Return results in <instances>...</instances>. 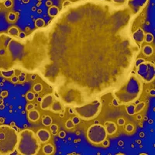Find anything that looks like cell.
<instances>
[{
  "instance_id": "cell-1",
  "label": "cell",
  "mask_w": 155,
  "mask_h": 155,
  "mask_svg": "<svg viewBox=\"0 0 155 155\" xmlns=\"http://www.w3.org/2000/svg\"><path fill=\"white\" fill-rule=\"evenodd\" d=\"M19 44L12 36L0 34V71L13 69L19 58Z\"/></svg>"
},
{
  "instance_id": "cell-2",
  "label": "cell",
  "mask_w": 155,
  "mask_h": 155,
  "mask_svg": "<svg viewBox=\"0 0 155 155\" xmlns=\"http://www.w3.org/2000/svg\"><path fill=\"white\" fill-rule=\"evenodd\" d=\"M18 153L23 155H35L40 150V141L31 130H22L18 135L16 146Z\"/></svg>"
},
{
  "instance_id": "cell-3",
  "label": "cell",
  "mask_w": 155,
  "mask_h": 155,
  "mask_svg": "<svg viewBox=\"0 0 155 155\" xmlns=\"http://www.w3.org/2000/svg\"><path fill=\"white\" fill-rule=\"evenodd\" d=\"M18 134L11 126L0 125V155L10 154L16 149Z\"/></svg>"
},
{
  "instance_id": "cell-4",
  "label": "cell",
  "mask_w": 155,
  "mask_h": 155,
  "mask_svg": "<svg viewBox=\"0 0 155 155\" xmlns=\"http://www.w3.org/2000/svg\"><path fill=\"white\" fill-rule=\"evenodd\" d=\"M142 84L136 77H132L120 91L116 93L118 100L123 102L135 101L141 95Z\"/></svg>"
},
{
  "instance_id": "cell-5",
  "label": "cell",
  "mask_w": 155,
  "mask_h": 155,
  "mask_svg": "<svg viewBox=\"0 0 155 155\" xmlns=\"http://www.w3.org/2000/svg\"><path fill=\"white\" fill-rule=\"evenodd\" d=\"M101 110V104L99 101H94L92 103L82 107L75 108V112L81 120H93L99 115Z\"/></svg>"
},
{
  "instance_id": "cell-6",
  "label": "cell",
  "mask_w": 155,
  "mask_h": 155,
  "mask_svg": "<svg viewBox=\"0 0 155 155\" xmlns=\"http://www.w3.org/2000/svg\"><path fill=\"white\" fill-rule=\"evenodd\" d=\"M87 137L88 140L94 144H100L106 139L107 133L104 126L94 124L88 129Z\"/></svg>"
},
{
  "instance_id": "cell-7",
  "label": "cell",
  "mask_w": 155,
  "mask_h": 155,
  "mask_svg": "<svg viewBox=\"0 0 155 155\" xmlns=\"http://www.w3.org/2000/svg\"><path fill=\"white\" fill-rule=\"evenodd\" d=\"M137 68V72L140 77L147 83L151 82L154 79V64L150 61L143 62L139 64Z\"/></svg>"
},
{
  "instance_id": "cell-8",
  "label": "cell",
  "mask_w": 155,
  "mask_h": 155,
  "mask_svg": "<svg viewBox=\"0 0 155 155\" xmlns=\"http://www.w3.org/2000/svg\"><path fill=\"white\" fill-rule=\"evenodd\" d=\"M40 143H46L51 139V134L46 129H40L36 134Z\"/></svg>"
},
{
  "instance_id": "cell-9",
  "label": "cell",
  "mask_w": 155,
  "mask_h": 155,
  "mask_svg": "<svg viewBox=\"0 0 155 155\" xmlns=\"http://www.w3.org/2000/svg\"><path fill=\"white\" fill-rule=\"evenodd\" d=\"M54 99L53 95L49 94V95H47L44 97L41 102V108L43 110H48L50 109L52 102H54Z\"/></svg>"
},
{
  "instance_id": "cell-10",
  "label": "cell",
  "mask_w": 155,
  "mask_h": 155,
  "mask_svg": "<svg viewBox=\"0 0 155 155\" xmlns=\"http://www.w3.org/2000/svg\"><path fill=\"white\" fill-rule=\"evenodd\" d=\"M105 129L107 135H113L117 130V126L113 122L107 121L105 123Z\"/></svg>"
},
{
  "instance_id": "cell-11",
  "label": "cell",
  "mask_w": 155,
  "mask_h": 155,
  "mask_svg": "<svg viewBox=\"0 0 155 155\" xmlns=\"http://www.w3.org/2000/svg\"><path fill=\"white\" fill-rule=\"evenodd\" d=\"M27 118L32 123H35V122L38 121L39 119H40V113L37 109H31V110L28 111Z\"/></svg>"
},
{
  "instance_id": "cell-12",
  "label": "cell",
  "mask_w": 155,
  "mask_h": 155,
  "mask_svg": "<svg viewBox=\"0 0 155 155\" xmlns=\"http://www.w3.org/2000/svg\"><path fill=\"white\" fill-rule=\"evenodd\" d=\"M144 36L145 34L143 30L141 29H138L137 31H135L134 33V39L135 40V41L138 43V44H142L143 41H144Z\"/></svg>"
},
{
  "instance_id": "cell-13",
  "label": "cell",
  "mask_w": 155,
  "mask_h": 155,
  "mask_svg": "<svg viewBox=\"0 0 155 155\" xmlns=\"http://www.w3.org/2000/svg\"><path fill=\"white\" fill-rule=\"evenodd\" d=\"M50 109L53 113H60L62 111V109H63V106H62L61 103L58 100H54V102L51 104V107H50Z\"/></svg>"
},
{
  "instance_id": "cell-14",
  "label": "cell",
  "mask_w": 155,
  "mask_h": 155,
  "mask_svg": "<svg viewBox=\"0 0 155 155\" xmlns=\"http://www.w3.org/2000/svg\"><path fill=\"white\" fill-rule=\"evenodd\" d=\"M54 151V147L51 143H47L43 147V152L45 154H52Z\"/></svg>"
},
{
  "instance_id": "cell-15",
  "label": "cell",
  "mask_w": 155,
  "mask_h": 155,
  "mask_svg": "<svg viewBox=\"0 0 155 155\" xmlns=\"http://www.w3.org/2000/svg\"><path fill=\"white\" fill-rule=\"evenodd\" d=\"M143 54L147 57L151 56L153 54V48L150 45H146L143 48Z\"/></svg>"
},
{
  "instance_id": "cell-16",
  "label": "cell",
  "mask_w": 155,
  "mask_h": 155,
  "mask_svg": "<svg viewBox=\"0 0 155 155\" xmlns=\"http://www.w3.org/2000/svg\"><path fill=\"white\" fill-rule=\"evenodd\" d=\"M53 123V120L50 116H46L44 115L42 117V124H44L45 127H50Z\"/></svg>"
},
{
  "instance_id": "cell-17",
  "label": "cell",
  "mask_w": 155,
  "mask_h": 155,
  "mask_svg": "<svg viewBox=\"0 0 155 155\" xmlns=\"http://www.w3.org/2000/svg\"><path fill=\"white\" fill-rule=\"evenodd\" d=\"M2 73V75L4 76L5 78H12L13 76L15 73L14 69H11V70L9 71H1Z\"/></svg>"
},
{
  "instance_id": "cell-18",
  "label": "cell",
  "mask_w": 155,
  "mask_h": 155,
  "mask_svg": "<svg viewBox=\"0 0 155 155\" xmlns=\"http://www.w3.org/2000/svg\"><path fill=\"white\" fill-rule=\"evenodd\" d=\"M145 107V102H140L139 104H137V106H135V114L136 113H138L140 112H141L144 109Z\"/></svg>"
},
{
  "instance_id": "cell-19",
  "label": "cell",
  "mask_w": 155,
  "mask_h": 155,
  "mask_svg": "<svg viewBox=\"0 0 155 155\" xmlns=\"http://www.w3.org/2000/svg\"><path fill=\"white\" fill-rule=\"evenodd\" d=\"M126 109H127V112L129 115L133 116V115L135 114V106L134 105H129V106H127Z\"/></svg>"
},
{
  "instance_id": "cell-20",
  "label": "cell",
  "mask_w": 155,
  "mask_h": 155,
  "mask_svg": "<svg viewBox=\"0 0 155 155\" xmlns=\"http://www.w3.org/2000/svg\"><path fill=\"white\" fill-rule=\"evenodd\" d=\"M144 41H146V43H147V44H150V43H152V41H153V36L151 34H150V33L146 34L144 36Z\"/></svg>"
},
{
  "instance_id": "cell-21",
  "label": "cell",
  "mask_w": 155,
  "mask_h": 155,
  "mask_svg": "<svg viewBox=\"0 0 155 155\" xmlns=\"http://www.w3.org/2000/svg\"><path fill=\"white\" fill-rule=\"evenodd\" d=\"M43 90V85H41V83H37L34 85V91L36 93H39L41 92Z\"/></svg>"
},
{
  "instance_id": "cell-22",
  "label": "cell",
  "mask_w": 155,
  "mask_h": 155,
  "mask_svg": "<svg viewBox=\"0 0 155 155\" xmlns=\"http://www.w3.org/2000/svg\"><path fill=\"white\" fill-rule=\"evenodd\" d=\"M9 34L11 36H18L19 35V30L16 27H12L9 30Z\"/></svg>"
},
{
  "instance_id": "cell-23",
  "label": "cell",
  "mask_w": 155,
  "mask_h": 155,
  "mask_svg": "<svg viewBox=\"0 0 155 155\" xmlns=\"http://www.w3.org/2000/svg\"><path fill=\"white\" fill-rule=\"evenodd\" d=\"M50 130H51V133L53 134V135H56L58 131V126L56 124H52V125H51Z\"/></svg>"
},
{
  "instance_id": "cell-24",
  "label": "cell",
  "mask_w": 155,
  "mask_h": 155,
  "mask_svg": "<svg viewBox=\"0 0 155 155\" xmlns=\"http://www.w3.org/2000/svg\"><path fill=\"white\" fill-rule=\"evenodd\" d=\"M74 126L75 125H74V123H73V121L71 120H68L66 121L65 127H66V128L68 129V130H71V129L74 128Z\"/></svg>"
},
{
  "instance_id": "cell-25",
  "label": "cell",
  "mask_w": 155,
  "mask_h": 155,
  "mask_svg": "<svg viewBox=\"0 0 155 155\" xmlns=\"http://www.w3.org/2000/svg\"><path fill=\"white\" fill-rule=\"evenodd\" d=\"M26 98L28 101H33L35 99V95H34V93H33L32 92H29L26 95Z\"/></svg>"
},
{
  "instance_id": "cell-26",
  "label": "cell",
  "mask_w": 155,
  "mask_h": 155,
  "mask_svg": "<svg viewBox=\"0 0 155 155\" xmlns=\"http://www.w3.org/2000/svg\"><path fill=\"white\" fill-rule=\"evenodd\" d=\"M125 130H126V131H127V132L132 133L133 131L134 130V125H133V124H127V125L125 127Z\"/></svg>"
},
{
  "instance_id": "cell-27",
  "label": "cell",
  "mask_w": 155,
  "mask_h": 155,
  "mask_svg": "<svg viewBox=\"0 0 155 155\" xmlns=\"http://www.w3.org/2000/svg\"><path fill=\"white\" fill-rule=\"evenodd\" d=\"M56 9H58L56 7H53V8H51V9H50L49 13L51 16H54L55 15L58 13V10H56Z\"/></svg>"
},
{
  "instance_id": "cell-28",
  "label": "cell",
  "mask_w": 155,
  "mask_h": 155,
  "mask_svg": "<svg viewBox=\"0 0 155 155\" xmlns=\"http://www.w3.org/2000/svg\"><path fill=\"white\" fill-rule=\"evenodd\" d=\"M18 80L20 81H24L26 80V74L25 73H21L18 76Z\"/></svg>"
},
{
  "instance_id": "cell-29",
  "label": "cell",
  "mask_w": 155,
  "mask_h": 155,
  "mask_svg": "<svg viewBox=\"0 0 155 155\" xmlns=\"http://www.w3.org/2000/svg\"><path fill=\"white\" fill-rule=\"evenodd\" d=\"M43 25H44V21L43 19H37V21H36V26L38 27H42Z\"/></svg>"
},
{
  "instance_id": "cell-30",
  "label": "cell",
  "mask_w": 155,
  "mask_h": 155,
  "mask_svg": "<svg viewBox=\"0 0 155 155\" xmlns=\"http://www.w3.org/2000/svg\"><path fill=\"white\" fill-rule=\"evenodd\" d=\"M71 120L73 121L74 125H77V124H78L80 123V118L78 116H74V117H73V118L71 119Z\"/></svg>"
},
{
  "instance_id": "cell-31",
  "label": "cell",
  "mask_w": 155,
  "mask_h": 155,
  "mask_svg": "<svg viewBox=\"0 0 155 155\" xmlns=\"http://www.w3.org/2000/svg\"><path fill=\"white\" fill-rule=\"evenodd\" d=\"M117 124L120 126H124L125 124V120L124 118H120L117 121Z\"/></svg>"
},
{
  "instance_id": "cell-32",
  "label": "cell",
  "mask_w": 155,
  "mask_h": 155,
  "mask_svg": "<svg viewBox=\"0 0 155 155\" xmlns=\"http://www.w3.org/2000/svg\"><path fill=\"white\" fill-rule=\"evenodd\" d=\"M34 109V105L32 104V103H30V104L27 105V108H26L27 111H30V110H31V109Z\"/></svg>"
},
{
  "instance_id": "cell-33",
  "label": "cell",
  "mask_w": 155,
  "mask_h": 155,
  "mask_svg": "<svg viewBox=\"0 0 155 155\" xmlns=\"http://www.w3.org/2000/svg\"><path fill=\"white\" fill-rule=\"evenodd\" d=\"M144 59H143V58H140V59H138L137 61H136V64H135V66L136 67H137L138 65H139V64H140L141 63H142V62H143L144 61Z\"/></svg>"
},
{
  "instance_id": "cell-34",
  "label": "cell",
  "mask_w": 155,
  "mask_h": 155,
  "mask_svg": "<svg viewBox=\"0 0 155 155\" xmlns=\"http://www.w3.org/2000/svg\"><path fill=\"white\" fill-rule=\"evenodd\" d=\"M113 106H119L120 104V102H119V100L117 99H114L113 100Z\"/></svg>"
},
{
  "instance_id": "cell-35",
  "label": "cell",
  "mask_w": 155,
  "mask_h": 155,
  "mask_svg": "<svg viewBox=\"0 0 155 155\" xmlns=\"http://www.w3.org/2000/svg\"><path fill=\"white\" fill-rule=\"evenodd\" d=\"M58 136H59L61 138H64V137H65L66 134H65V132H64V131L62 130V131H60V132H59V134H58Z\"/></svg>"
},
{
  "instance_id": "cell-36",
  "label": "cell",
  "mask_w": 155,
  "mask_h": 155,
  "mask_svg": "<svg viewBox=\"0 0 155 155\" xmlns=\"http://www.w3.org/2000/svg\"><path fill=\"white\" fill-rule=\"evenodd\" d=\"M18 37H19V38L23 39V38H25V37H26V34H25L24 32H21V33H19V35H18Z\"/></svg>"
},
{
  "instance_id": "cell-37",
  "label": "cell",
  "mask_w": 155,
  "mask_h": 155,
  "mask_svg": "<svg viewBox=\"0 0 155 155\" xmlns=\"http://www.w3.org/2000/svg\"><path fill=\"white\" fill-rule=\"evenodd\" d=\"M102 145H103V146L104 147H108L109 145V140H104V141H103V142H102Z\"/></svg>"
},
{
  "instance_id": "cell-38",
  "label": "cell",
  "mask_w": 155,
  "mask_h": 155,
  "mask_svg": "<svg viewBox=\"0 0 155 155\" xmlns=\"http://www.w3.org/2000/svg\"><path fill=\"white\" fill-rule=\"evenodd\" d=\"M9 19H10L11 21H13L16 19V16L14 14H11L10 16H9Z\"/></svg>"
},
{
  "instance_id": "cell-39",
  "label": "cell",
  "mask_w": 155,
  "mask_h": 155,
  "mask_svg": "<svg viewBox=\"0 0 155 155\" xmlns=\"http://www.w3.org/2000/svg\"><path fill=\"white\" fill-rule=\"evenodd\" d=\"M18 81H19V80H18V76H14L13 78H12V82H17Z\"/></svg>"
},
{
  "instance_id": "cell-40",
  "label": "cell",
  "mask_w": 155,
  "mask_h": 155,
  "mask_svg": "<svg viewBox=\"0 0 155 155\" xmlns=\"http://www.w3.org/2000/svg\"><path fill=\"white\" fill-rule=\"evenodd\" d=\"M69 113H70V114H73V113H74V109H69Z\"/></svg>"
},
{
  "instance_id": "cell-41",
  "label": "cell",
  "mask_w": 155,
  "mask_h": 155,
  "mask_svg": "<svg viewBox=\"0 0 155 155\" xmlns=\"http://www.w3.org/2000/svg\"><path fill=\"white\" fill-rule=\"evenodd\" d=\"M141 119H142V116H140V115H138L137 116V120H141Z\"/></svg>"
},
{
  "instance_id": "cell-42",
  "label": "cell",
  "mask_w": 155,
  "mask_h": 155,
  "mask_svg": "<svg viewBox=\"0 0 155 155\" xmlns=\"http://www.w3.org/2000/svg\"><path fill=\"white\" fill-rule=\"evenodd\" d=\"M150 95H154V89H152L151 91H150Z\"/></svg>"
},
{
  "instance_id": "cell-43",
  "label": "cell",
  "mask_w": 155,
  "mask_h": 155,
  "mask_svg": "<svg viewBox=\"0 0 155 155\" xmlns=\"http://www.w3.org/2000/svg\"><path fill=\"white\" fill-rule=\"evenodd\" d=\"M31 79L32 80H35L36 79V75H35V74H33V75H32Z\"/></svg>"
},
{
  "instance_id": "cell-44",
  "label": "cell",
  "mask_w": 155,
  "mask_h": 155,
  "mask_svg": "<svg viewBox=\"0 0 155 155\" xmlns=\"http://www.w3.org/2000/svg\"><path fill=\"white\" fill-rule=\"evenodd\" d=\"M41 100H42V98H41V97H37V101H38L39 102H41Z\"/></svg>"
},
{
  "instance_id": "cell-45",
  "label": "cell",
  "mask_w": 155,
  "mask_h": 155,
  "mask_svg": "<svg viewBox=\"0 0 155 155\" xmlns=\"http://www.w3.org/2000/svg\"><path fill=\"white\" fill-rule=\"evenodd\" d=\"M119 145H124V143H123V141H120V142H119Z\"/></svg>"
},
{
  "instance_id": "cell-46",
  "label": "cell",
  "mask_w": 155,
  "mask_h": 155,
  "mask_svg": "<svg viewBox=\"0 0 155 155\" xmlns=\"http://www.w3.org/2000/svg\"><path fill=\"white\" fill-rule=\"evenodd\" d=\"M60 116H61V117H63V116H64V114H63V113H61V114H60Z\"/></svg>"
},
{
  "instance_id": "cell-47",
  "label": "cell",
  "mask_w": 155,
  "mask_h": 155,
  "mask_svg": "<svg viewBox=\"0 0 155 155\" xmlns=\"http://www.w3.org/2000/svg\"><path fill=\"white\" fill-rule=\"evenodd\" d=\"M0 1H1V0H0Z\"/></svg>"
}]
</instances>
